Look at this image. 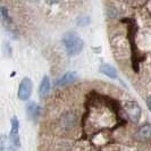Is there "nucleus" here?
I'll return each mask as SVG.
<instances>
[{
	"instance_id": "nucleus-1",
	"label": "nucleus",
	"mask_w": 151,
	"mask_h": 151,
	"mask_svg": "<svg viewBox=\"0 0 151 151\" xmlns=\"http://www.w3.org/2000/svg\"><path fill=\"white\" fill-rule=\"evenodd\" d=\"M63 42L65 45V48L67 50L69 56H76L82 51L83 49V40L80 38L74 32H68L64 35Z\"/></svg>"
},
{
	"instance_id": "nucleus-2",
	"label": "nucleus",
	"mask_w": 151,
	"mask_h": 151,
	"mask_svg": "<svg viewBox=\"0 0 151 151\" xmlns=\"http://www.w3.org/2000/svg\"><path fill=\"white\" fill-rule=\"evenodd\" d=\"M124 110L126 115L129 116V118L134 123H137L140 121V117H141V108L137 105V102L135 101H127L125 102V106H124Z\"/></svg>"
},
{
	"instance_id": "nucleus-3",
	"label": "nucleus",
	"mask_w": 151,
	"mask_h": 151,
	"mask_svg": "<svg viewBox=\"0 0 151 151\" xmlns=\"http://www.w3.org/2000/svg\"><path fill=\"white\" fill-rule=\"evenodd\" d=\"M32 89H33L32 81L29 77H24L19 84V88H18V98L23 101L29 100V98L32 94Z\"/></svg>"
},
{
	"instance_id": "nucleus-4",
	"label": "nucleus",
	"mask_w": 151,
	"mask_h": 151,
	"mask_svg": "<svg viewBox=\"0 0 151 151\" xmlns=\"http://www.w3.org/2000/svg\"><path fill=\"white\" fill-rule=\"evenodd\" d=\"M12 131H10V136H9V139H10V142L12 144L14 145V147H19L21 145V142H19V133H18V131H19V122L17 119V117L14 116L13 118H12Z\"/></svg>"
},
{
	"instance_id": "nucleus-5",
	"label": "nucleus",
	"mask_w": 151,
	"mask_h": 151,
	"mask_svg": "<svg viewBox=\"0 0 151 151\" xmlns=\"http://www.w3.org/2000/svg\"><path fill=\"white\" fill-rule=\"evenodd\" d=\"M26 114L29 116L31 121H37L39 117H40V114H41V107L37 105L35 102H31L26 107Z\"/></svg>"
},
{
	"instance_id": "nucleus-6",
	"label": "nucleus",
	"mask_w": 151,
	"mask_h": 151,
	"mask_svg": "<svg viewBox=\"0 0 151 151\" xmlns=\"http://www.w3.org/2000/svg\"><path fill=\"white\" fill-rule=\"evenodd\" d=\"M150 124H144L142 125L139 131L136 132L135 134V139L139 140V141H147L150 139V134H151V131H150Z\"/></svg>"
},
{
	"instance_id": "nucleus-7",
	"label": "nucleus",
	"mask_w": 151,
	"mask_h": 151,
	"mask_svg": "<svg viewBox=\"0 0 151 151\" xmlns=\"http://www.w3.org/2000/svg\"><path fill=\"white\" fill-rule=\"evenodd\" d=\"M50 92V80L48 76H45L40 83V88H39V96L40 98H45Z\"/></svg>"
},
{
	"instance_id": "nucleus-8",
	"label": "nucleus",
	"mask_w": 151,
	"mask_h": 151,
	"mask_svg": "<svg viewBox=\"0 0 151 151\" xmlns=\"http://www.w3.org/2000/svg\"><path fill=\"white\" fill-rule=\"evenodd\" d=\"M76 78H77V76H76L75 72H69V73H66L65 75L63 76L60 80L56 83V85L57 86H65V85L73 83Z\"/></svg>"
},
{
	"instance_id": "nucleus-9",
	"label": "nucleus",
	"mask_w": 151,
	"mask_h": 151,
	"mask_svg": "<svg viewBox=\"0 0 151 151\" xmlns=\"http://www.w3.org/2000/svg\"><path fill=\"white\" fill-rule=\"evenodd\" d=\"M100 73L105 74L110 78H117V70L109 64H102L100 66Z\"/></svg>"
},
{
	"instance_id": "nucleus-10",
	"label": "nucleus",
	"mask_w": 151,
	"mask_h": 151,
	"mask_svg": "<svg viewBox=\"0 0 151 151\" xmlns=\"http://www.w3.org/2000/svg\"><path fill=\"white\" fill-rule=\"evenodd\" d=\"M0 151H12L6 136L2 135V134H0Z\"/></svg>"
},
{
	"instance_id": "nucleus-11",
	"label": "nucleus",
	"mask_w": 151,
	"mask_h": 151,
	"mask_svg": "<svg viewBox=\"0 0 151 151\" xmlns=\"http://www.w3.org/2000/svg\"><path fill=\"white\" fill-rule=\"evenodd\" d=\"M89 23H90V18L89 17H80L77 19V25H80V26H85Z\"/></svg>"
},
{
	"instance_id": "nucleus-12",
	"label": "nucleus",
	"mask_w": 151,
	"mask_h": 151,
	"mask_svg": "<svg viewBox=\"0 0 151 151\" xmlns=\"http://www.w3.org/2000/svg\"><path fill=\"white\" fill-rule=\"evenodd\" d=\"M108 16H109L110 18H115V17H117V16H118V12H117V9H116V8H109V9H108Z\"/></svg>"
}]
</instances>
